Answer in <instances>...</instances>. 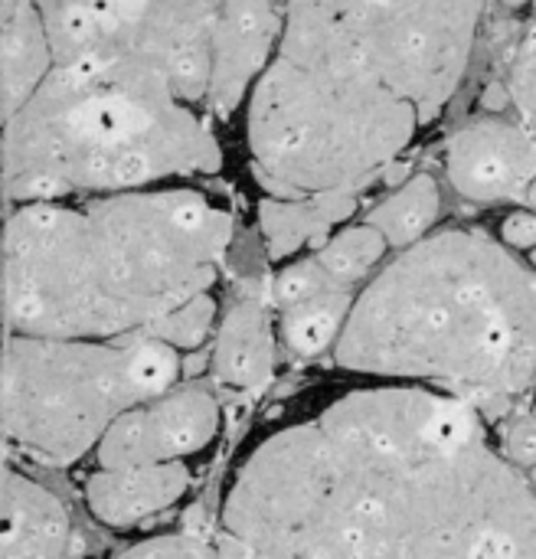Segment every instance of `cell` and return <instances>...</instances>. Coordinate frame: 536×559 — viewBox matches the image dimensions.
Wrapping results in <instances>:
<instances>
[{
    "instance_id": "1",
    "label": "cell",
    "mask_w": 536,
    "mask_h": 559,
    "mask_svg": "<svg viewBox=\"0 0 536 559\" xmlns=\"http://www.w3.org/2000/svg\"><path fill=\"white\" fill-rule=\"evenodd\" d=\"M223 531L255 559H536V488L465 400L354 390L249 455Z\"/></svg>"
},
{
    "instance_id": "2",
    "label": "cell",
    "mask_w": 536,
    "mask_h": 559,
    "mask_svg": "<svg viewBox=\"0 0 536 559\" xmlns=\"http://www.w3.org/2000/svg\"><path fill=\"white\" fill-rule=\"evenodd\" d=\"M455 92L403 3H288L252 88L255 174L282 200L357 193Z\"/></svg>"
},
{
    "instance_id": "3",
    "label": "cell",
    "mask_w": 536,
    "mask_h": 559,
    "mask_svg": "<svg viewBox=\"0 0 536 559\" xmlns=\"http://www.w3.org/2000/svg\"><path fill=\"white\" fill-rule=\"evenodd\" d=\"M233 216L196 190L115 193L88 206L33 203L3 229L10 337L115 341L206 295Z\"/></svg>"
},
{
    "instance_id": "4",
    "label": "cell",
    "mask_w": 536,
    "mask_h": 559,
    "mask_svg": "<svg viewBox=\"0 0 536 559\" xmlns=\"http://www.w3.org/2000/svg\"><path fill=\"white\" fill-rule=\"evenodd\" d=\"M334 360L504 416L536 386V272L481 233L429 236L357 298Z\"/></svg>"
},
{
    "instance_id": "5",
    "label": "cell",
    "mask_w": 536,
    "mask_h": 559,
    "mask_svg": "<svg viewBox=\"0 0 536 559\" xmlns=\"http://www.w3.org/2000/svg\"><path fill=\"white\" fill-rule=\"evenodd\" d=\"M219 164L223 151L196 105L134 56L59 62L3 124V190L23 206L72 190L138 193Z\"/></svg>"
},
{
    "instance_id": "6",
    "label": "cell",
    "mask_w": 536,
    "mask_h": 559,
    "mask_svg": "<svg viewBox=\"0 0 536 559\" xmlns=\"http://www.w3.org/2000/svg\"><path fill=\"white\" fill-rule=\"evenodd\" d=\"M180 367V354L154 337L102 344L7 334V445L43 465H69L102 445L124 413L160 400Z\"/></svg>"
},
{
    "instance_id": "7",
    "label": "cell",
    "mask_w": 536,
    "mask_h": 559,
    "mask_svg": "<svg viewBox=\"0 0 536 559\" xmlns=\"http://www.w3.org/2000/svg\"><path fill=\"white\" fill-rule=\"evenodd\" d=\"M216 400L200 386H187L124 413L102 439L98 465L102 472H128L180 462L200 452L216 436Z\"/></svg>"
},
{
    "instance_id": "8",
    "label": "cell",
    "mask_w": 536,
    "mask_h": 559,
    "mask_svg": "<svg viewBox=\"0 0 536 559\" xmlns=\"http://www.w3.org/2000/svg\"><path fill=\"white\" fill-rule=\"evenodd\" d=\"M445 170L468 200H527L536 180V144L521 124L475 121L449 141Z\"/></svg>"
},
{
    "instance_id": "9",
    "label": "cell",
    "mask_w": 536,
    "mask_h": 559,
    "mask_svg": "<svg viewBox=\"0 0 536 559\" xmlns=\"http://www.w3.org/2000/svg\"><path fill=\"white\" fill-rule=\"evenodd\" d=\"M285 33V7L229 0L216 10L213 26V85L206 105L229 115L252 82L272 66Z\"/></svg>"
},
{
    "instance_id": "10",
    "label": "cell",
    "mask_w": 536,
    "mask_h": 559,
    "mask_svg": "<svg viewBox=\"0 0 536 559\" xmlns=\"http://www.w3.org/2000/svg\"><path fill=\"white\" fill-rule=\"evenodd\" d=\"M3 534L0 559H62L72 547L62 504L20 472H3Z\"/></svg>"
},
{
    "instance_id": "11",
    "label": "cell",
    "mask_w": 536,
    "mask_h": 559,
    "mask_svg": "<svg viewBox=\"0 0 536 559\" xmlns=\"http://www.w3.org/2000/svg\"><path fill=\"white\" fill-rule=\"evenodd\" d=\"M56 69L49 33L39 13V3L29 0H0V98L3 124L26 108L39 85Z\"/></svg>"
},
{
    "instance_id": "12",
    "label": "cell",
    "mask_w": 536,
    "mask_h": 559,
    "mask_svg": "<svg viewBox=\"0 0 536 559\" xmlns=\"http://www.w3.org/2000/svg\"><path fill=\"white\" fill-rule=\"evenodd\" d=\"M190 485L183 462L128 468V472H98L85 485L92 514L108 527H131L151 514L170 508Z\"/></svg>"
},
{
    "instance_id": "13",
    "label": "cell",
    "mask_w": 536,
    "mask_h": 559,
    "mask_svg": "<svg viewBox=\"0 0 536 559\" xmlns=\"http://www.w3.org/2000/svg\"><path fill=\"white\" fill-rule=\"evenodd\" d=\"M275 367V337L265 295H246L223 321L213 373L229 390H259Z\"/></svg>"
},
{
    "instance_id": "14",
    "label": "cell",
    "mask_w": 536,
    "mask_h": 559,
    "mask_svg": "<svg viewBox=\"0 0 536 559\" xmlns=\"http://www.w3.org/2000/svg\"><path fill=\"white\" fill-rule=\"evenodd\" d=\"M357 206V193H318L301 200H265L259 206L262 233L272 259H285L301 246H327L331 229Z\"/></svg>"
},
{
    "instance_id": "15",
    "label": "cell",
    "mask_w": 536,
    "mask_h": 559,
    "mask_svg": "<svg viewBox=\"0 0 536 559\" xmlns=\"http://www.w3.org/2000/svg\"><path fill=\"white\" fill-rule=\"evenodd\" d=\"M442 193L429 174L413 177L403 190H396L386 203H380L367 226L380 229L390 246H419L432 223L439 219Z\"/></svg>"
},
{
    "instance_id": "16",
    "label": "cell",
    "mask_w": 536,
    "mask_h": 559,
    "mask_svg": "<svg viewBox=\"0 0 536 559\" xmlns=\"http://www.w3.org/2000/svg\"><path fill=\"white\" fill-rule=\"evenodd\" d=\"M354 305L357 301L350 298V292L334 288V292H324V295L311 298L308 305H298V308L285 311L282 314L285 344L301 357L321 354L327 344H337Z\"/></svg>"
},
{
    "instance_id": "17",
    "label": "cell",
    "mask_w": 536,
    "mask_h": 559,
    "mask_svg": "<svg viewBox=\"0 0 536 559\" xmlns=\"http://www.w3.org/2000/svg\"><path fill=\"white\" fill-rule=\"evenodd\" d=\"M386 239L380 229L373 226H357L347 229L341 236H334L321 252H318V265L337 282V285H350L357 282L367 269H373L383 252H386Z\"/></svg>"
},
{
    "instance_id": "18",
    "label": "cell",
    "mask_w": 536,
    "mask_h": 559,
    "mask_svg": "<svg viewBox=\"0 0 536 559\" xmlns=\"http://www.w3.org/2000/svg\"><path fill=\"white\" fill-rule=\"evenodd\" d=\"M118 559H255V554L229 537L226 531L219 537H206V534H196V531H183V534H174V537H157V540H147L134 550H128L124 557Z\"/></svg>"
},
{
    "instance_id": "19",
    "label": "cell",
    "mask_w": 536,
    "mask_h": 559,
    "mask_svg": "<svg viewBox=\"0 0 536 559\" xmlns=\"http://www.w3.org/2000/svg\"><path fill=\"white\" fill-rule=\"evenodd\" d=\"M213 314H216V301L210 295L183 305L180 311H174L170 318L157 321L147 334L141 337H154L160 344H170L174 350H193L206 341V331L213 324Z\"/></svg>"
},
{
    "instance_id": "20",
    "label": "cell",
    "mask_w": 536,
    "mask_h": 559,
    "mask_svg": "<svg viewBox=\"0 0 536 559\" xmlns=\"http://www.w3.org/2000/svg\"><path fill=\"white\" fill-rule=\"evenodd\" d=\"M508 88H511V98L521 111V128L534 138L536 144V20L527 26L524 39L514 52Z\"/></svg>"
},
{
    "instance_id": "21",
    "label": "cell",
    "mask_w": 536,
    "mask_h": 559,
    "mask_svg": "<svg viewBox=\"0 0 536 559\" xmlns=\"http://www.w3.org/2000/svg\"><path fill=\"white\" fill-rule=\"evenodd\" d=\"M334 288H341L321 265H318V259L311 262H298V265H291V269H285L278 278H275V285H272V301L282 308V311H291V308H298V305H308L311 298H318V295H324V292H334Z\"/></svg>"
},
{
    "instance_id": "22",
    "label": "cell",
    "mask_w": 536,
    "mask_h": 559,
    "mask_svg": "<svg viewBox=\"0 0 536 559\" xmlns=\"http://www.w3.org/2000/svg\"><path fill=\"white\" fill-rule=\"evenodd\" d=\"M508 459L514 465H524V468H536V419L527 416L521 423L511 426L508 432Z\"/></svg>"
},
{
    "instance_id": "23",
    "label": "cell",
    "mask_w": 536,
    "mask_h": 559,
    "mask_svg": "<svg viewBox=\"0 0 536 559\" xmlns=\"http://www.w3.org/2000/svg\"><path fill=\"white\" fill-rule=\"evenodd\" d=\"M501 239L511 249H536V216L534 213H514L501 226Z\"/></svg>"
},
{
    "instance_id": "24",
    "label": "cell",
    "mask_w": 536,
    "mask_h": 559,
    "mask_svg": "<svg viewBox=\"0 0 536 559\" xmlns=\"http://www.w3.org/2000/svg\"><path fill=\"white\" fill-rule=\"evenodd\" d=\"M508 102L514 105V98H511V88H508V85H491V88L485 92V105H488V108H495V111H498V108H504Z\"/></svg>"
},
{
    "instance_id": "25",
    "label": "cell",
    "mask_w": 536,
    "mask_h": 559,
    "mask_svg": "<svg viewBox=\"0 0 536 559\" xmlns=\"http://www.w3.org/2000/svg\"><path fill=\"white\" fill-rule=\"evenodd\" d=\"M524 203H527L531 210H536V180H534V187L527 190V200H524Z\"/></svg>"
},
{
    "instance_id": "26",
    "label": "cell",
    "mask_w": 536,
    "mask_h": 559,
    "mask_svg": "<svg viewBox=\"0 0 536 559\" xmlns=\"http://www.w3.org/2000/svg\"><path fill=\"white\" fill-rule=\"evenodd\" d=\"M531 481H534V488H536V468H531Z\"/></svg>"
},
{
    "instance_id": "27",
    "label": "cell",
    "mask_w": 536,
    "mask_h": 559,
    "mask_svg": "<svg viewBox=\"0 0 536 559\" xmlns=\"http://www.w3.org/2000/svg\"><path fill=\"white\" fill-rule=\"evenodd\" d=\"M531 262H534V272H536V249H534V252H531Z\"/></svg>"
},
{
    "instance_id": "28",
    "label": "cell",
    "mask_w": 536,
    "mask_h": 559,
    "mask_svg": "<svg viewBox=\"0 0 536 559\" xmlns=\"http://www.w3.org/2000/svg\"><path fill=\"white\" fill-rule=\"evenodd\" d=\"M534 419H536V396H534Z\"/></svg>"
}]
</instances>
